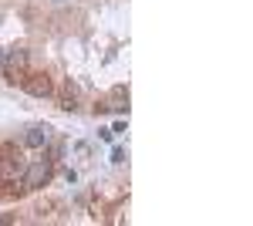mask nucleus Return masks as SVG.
<instances>
[{
    "label": "nucleus",
    "instance_id": "1",
    "mask_svg": "<svg viewBox=\"0 0 253 226\" xmlns=\"http://www.w3.org/2000/svg\"><path fill=\"white\" fill-rule=\"evenodd\" d=\"M24 155H10V145H3V155H0V186H24Z\"/></svg>",
    "mask_w": 253,
    "mask_h": 226
},
{
    "label": "nucleus",
    "instance_id": "2",
    "mask_svg": "<svg viewBox=\"0 0 253 226\" xmlns=\"http://www.w3.org/2000/svg\"><path fill=\"white\" fill-rule=\"evenodd\" d=\"M54 176V162L51 159H34L27 169H24V186L27 189H44Z\"/></svg>",
    "mask_w": 253,
    "mask_h": 226
},
{
    "label": "nucleus",
    "instance_id": "3",
    "mask_svg": "<svg viewBox=\"0 0 253 226\" xmlns=\"http://www.w3.org/2000/svg\"><path fill=\"white\" fill-rule=\"evenodd\" d=\"M20 85H24V91L34 94V98H51V94H54V85H51L47 75H24Z\"/></svg>",
    "mask_w": 253,
    "mask_h": 226
},
{
    "label": "nucleus",
    "instance_id": "4",
    "mask_svg": "<svg viewBox=\"0 0 253 226\" xmlns=\"http://www.w3.org/2000/svg\"><path fill=\"white\" fill-rule=\"evenodd\" d=\"M47 138H51L47 129H44V125H34V129H27V135H24V145H27V149H44Z\"/></svg>",
    "mask_w": 253,
    "mask_h": 226
},
{
    "label": "nucleus",
    "instance_id": "5",
    "mask_svg": "<svg viewBox=\"0 0 253 226\" xmlns=\"http://www.w3.org/2000/svg\"><path fill=\"white\" fill-rule=\"evenodd\" d=\"M3 61H7V51H0V68H3Z\"/></svg>",
    "mask_w": 253,
    "mask_h": 226
}]
</instances>
